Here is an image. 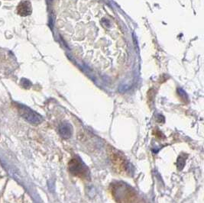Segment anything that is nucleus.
Here are the masks:
<instances>
[{
  "mask_svg": "<svg viewBox=\"0 0 204 203\" xmlns=\"http://www.w3.org/2000/svg\"><path fill=\"white\" fill-rule=\"evenodd\" d=\"M113 190L115 196L120 203H133L136 199L135 193L126 184H118Z\"/></svg>",
  "mask_w": 204,
  "mask_h": 203,
  "instance_id": "f03ea898",
  "label": "nucleus"
},
{
  "mask_svg": "<svg viewBox=\"0 0 204 203\" xmlns=\"http://www.w3.org/2000/svg\"><path fill=\"white\" fill-rule=\"evenodd\" d=\"M186 163V157L184 155H180L177 159V165L178 169H182L184 168Z\"/></svg>",
  "mask_w": 204,
  "mask_h": 203,
  "instance_id": "6e6552de",
  "label": "nucleus"
},
{
  "mask_svg": "<svg viewBox=\"0 0 204 203\" xmlns=\"http://www.w3.org/2000/svg\"><path fill=\"white\" fill-rule=\"evenodd\" d=\"M17 12L22 16H27L31 12V4L29 1H22L19 3L17 8Z\"/></svg>",
  "mask_w": 204,
  "mask_h": 203,
  "instance_id": "0eeeda50",
  "label": "nucleus"
},
{
  "mask_svg": "<svg viewBox=\"0 0 204 203\" xmlns=\"http://www.w3.org/2000/svg\"><path fill=\"white\" fill-rule=\"evenodd\" d=\"M16 107L18 108L19 115L31 125H37L43 122V118L41 115L27 106L22 104H16Z\"/></svg>",
  "mask_w": 204,
  "mask_h": 203,
  "instance_id": "20e7f679",
  "label": "nucleus"
},
{
  "mask_svg": "<svg viewBox=\"0 0 204 203\" xmlns=\"http://www.w3.org/2000/svg\"><path fill=\"white\" fill-rule=\"evenodd\" d=\"M110 156L111 161L115 167H116L119 171H126L128 168V164H127L126 160L125 157L116 150L112 149L111 152L109 153Z\"/></svg>",
  "mask_w": 204,
  "mask_h": 203,
  "instance_id": "39448f33",
  "label": "nucleus"
},
{
  "mask_svg": "<svg viewBox=\"0 0 204 203\" xmlns=\"http://www.w3.org/2000/svg\"><path fill=\"white\" fill-rule=\"evenodd\" d=\"M58 130L60 136L62 138H65V139H67V138H71L72 136L73 128L69 123H67V122L61 123L59 126Z\"/></svg>",
  "mask_w": 204,
  "mask_h": 203,
  "instance_id": "423d86ee",
  "label": "nucleus"
},
{
  "mask_svg": "<svg viewBox=\"0 0 204 203\" xmlns=\"http://www.w3.org/2000/svg\"><path fill=\"white\" fill-rule=\"evenodd\" d=\"M69 170L74 176L82 179H88L90 171L81 159L74 158L69 162Z\"/></svg>",
  "mask_w": 204,
  "mask_h": 203,
  "instance_id": "7ed1b4c3",
  "label": "nucleus"
},
{
  "mask_svg": "<svg viewBox=\"0 0 204 203\" xmlns=\"http://www.w3.org/2000/svg\"><path fill=\"white\" fill-rule=\"evenodd\" d=\"M57 24L73 54L90 67L112 75L125 66V35L113 12L101 1L59 0Z\"/></svg>",
  "mask_w": 204,
  "mask_h": 203,
  "instance_id": "f257e3e1",
  "label": "nucleus"
}]
</instances>
